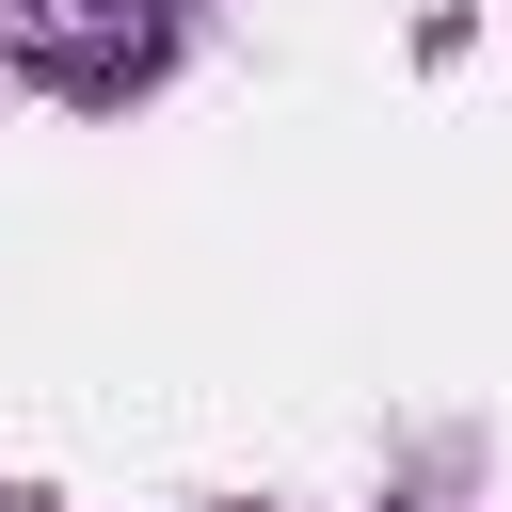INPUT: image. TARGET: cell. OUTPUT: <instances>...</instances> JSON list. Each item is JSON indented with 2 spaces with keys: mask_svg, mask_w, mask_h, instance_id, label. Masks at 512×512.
<instances>
[{
  "mask_svg": "<svg viewBox=\"0 0 512 512\" xmlns=\"http://www.w3.org/2000/svg\"><path fill=\"white\" fill-rule=\"evenodd\" d=\"M16 16H32L64 64H128V48L160 32V0H16Z\"/></svg>",
  "mask_w": 512,
  "mask_h": 512,
  "instance_id": "6da1fadb",
  "label": "cell"
}]
</instances>
